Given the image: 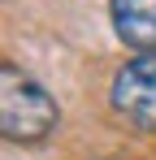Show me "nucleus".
Returning <instances> with one entry per match:
<instances>
[{"mask_svg":"<svg viewBox=\"0 0 156 160\" xmlns=\"http://www.w3.org/2000/svg\"><path fill=\"white\" fill-rule=\"evenodd\" d=\"M56 126V104L18 65H0V130L13 143H39Z\"/></svg>","mask_w":156,"mask_h":160,"instance_id":"1","label":"nucleus"},{"mask_svg":"<svg viewBox=\"0 0 156 160\" xmlns=\"http://www.w3.org/2000/svg\"><path fill=\"white\" fill-rule=\"evenodd\" d=\"M113 108L139 130H156V52H139L113 78Z\"/></svg>","mask_w":156,"mask_h":160,"instance_id":"2","label":"nucleus"},{"mask_svg":"<svg viewBox=\"0 0 156 160\" xmlns=\"http://www.w3.org/2000/svg\"><path fill=\"white\" fill-rule=\"evenodd\" d=\"M113 30L130 48L156 52V0H113Z\"/></svg>","mask_w":156,"mask_h":160,"instance_id":"3","label":"nucleus"}]
</instances>
